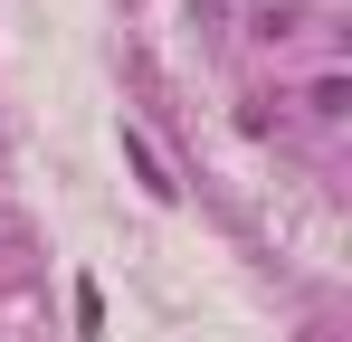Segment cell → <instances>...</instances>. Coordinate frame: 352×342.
Listing matches in <instances>:
<instances>
[{"mask_svg": "<svg viewBox=\"0 0 352 342\" xmlns=\"http://www.w3.org/2000/svg\"><path fill=\"white\" fill-rule=\"evenodd\" d=\"M124 162L143 171V181H153V190H162V200H172V190H181L172 171H162V152H153V143H143V133H124Z\"/></svg>", "mask_w": 352, "mask_h": 342, "instance_id": "6da1fadb", "label": "cell"}]
</instances>
